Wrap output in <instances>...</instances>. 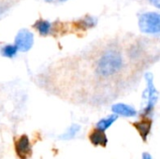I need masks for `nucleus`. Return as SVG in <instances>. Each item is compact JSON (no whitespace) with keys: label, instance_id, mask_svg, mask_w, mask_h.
Returning a JSON list of instances; mask_svg holds the SVG:
<instances>
[{"label":"nucleus","instance_id":"obj_1","mask_svg":"<svg viewBox=\"0 0 160 159\" xmlns=\"http://www.w3.org/2000/svg\"><path fill=\"white\" fill-rule=\"evenodd\" d=\"M122 67V55L114 50H109L98 59L97 64V73L103 78H108L116 74Z\"/></svg>","mask_w":160,"mask_h":159},{"label":"nucleus","instance_id":"obj_2","mask_svg":"<svg viewBox=\"0 0 160 159\" xmlns=\"http://www.w3.org/2000/svg\"><path fill=\"white\" fill-rule=\"evenodd\" d=\"M145 81L147 82V88L146 90H144L143 92V99H146V105L142 111V115L146 116L148 114H150L156 104L158 101V93L155 87L154 84V77L151 73H146L145 74Z\"/></svg>","mask_w":160,"mask_h":159},{"label":"nucleus","instance_id":"obj_3","mask_svg":"<svg viewBox=\"0 0 160 159\" xmlns=\"http://www.w3.org/2000/svg\"><path fill=\"white\" fill-rule=\"evenodd\" d=\"M139 27L146 34H158L160 31V16L158 12H145L140 16Z\"/></svg>","mask_w":160,"mask_h":159},{"label":"nucleus","instance_id":"obj_4","mask_svg":"<svg viewBox=\"0 0 160 159\" xmlns=\"http://www.w3.org/2000/svg\"><path fill=\"white\" fill-rule=\"evenodd\" d=\"M34 44V35L27 29L20 30L15 37V46L20 52L29 51Z\"/></svg>","mask_w":160,"mask_h":159},{"label":"nucleus","instance_id":"obj_5","mask_svg":"<svg viewBox=\"0 0 160 159\" xmlns=\"http://www.w3.org/2000/svg\"><path fill=\"white\" fill-rule=\"evenodd\" d=\"M15 151L21 159H26L32 153L29 139L26 135L21 136L15 143Z\"/></svg>","mask_w":160,"mask_h":159},{"label":"nucleus","instance_id":"obj_6","mask_svg":"<svg viewBox=\"0 0 160 159\" xmlns=\"http://www.w3.org/2000/svg\"><path fill=\"white\" fill-rule=\"evenodd\" d=\"M112 111L116 115H122L125 117H134L137 115L136 110L127 104L124 103H118L112 107Z\"/></svg>","mask_w":160,"mask_h":159},{"label":"nucleus","instance_id":"obj_7","mask_svg":"<svg viewBox=\"0 0 160 159\" xmlns=\"http://www.w3.org/2000/svg\"><path fill=\"white\" fill-rule=\"evenodd\" d=\"M134 127H136V129L140 133V135L142 138V140L145 142L147 140L148 135L150 134V131H151L152 121L149 120V119H143L142 121L134 123Z\"/></svg>","mask_w":160,"mask_h":159},{"label":"nucleus","instance_id":"obj_8","mask_svg":"<svg viewBox=\"0 0 160 159\" xmlns=\"http://www.w3.org/2000/svg\"><path fill=\"white\" fill-rule=\"evenodd\" d=\"M89 139H90V142L96 146L105 147L107 145V143H108V138L105 135L104 131H100V130H98V129L90 134Z\"/></svg>","mask_w":160,"mask_h":159},{"label":"nucleus","instance_id":"obj_9","mask_svg":"<svg viewBox=\"0 0 160 159\" xmlns=\"http://www.w3.org/2000/svg\"><path fill=\"white\" fill-rule=\"evenodd\" d=\"M118 116L116 114H112V115H109L108 117L106 118H103L101 119L100 121L98 122L97 124V129L98 130H100V131H105L107 130L116 120H117Z\"/></svg>","mask_w":160,"mask_h":159},{"label":"nucleus","instance_id":"obj_10","mask_svg":"<svg viewBox=\"0 0 160 159\" xmlns=\"http://www.w3.org/2000/svg\"><path fill=\"white\" fill-rule=\"evenodd\" d=\"M35 28L38 30V32L40 35L46 36L51 32L52 23L48 21H45V20H39L35 23Z\"/></svg>","mask_w":160,"mask_h":159},{"label":"nucleus","instance_id":"obj_11","mask_svg":"<svg viewBox=\"0 0 160 159\" xmlns=\"http://www.w3.org/2000/svg\"><path fill=\"white\" fill-rule=\"evenodd\" d=\"M80 129H81V127H80L79 125L74 124V125H72L70 127H68V128L67 129V131H66L64 134H62V135L60 136V139H61V140H64V141L71 140V139H73V138L79 133Z\"/></svg>","mask_w":160,"mask_h":159},{"label":"nucleus","instance_id":"obj_12","mask_svg":"<svg viewBox=\"0 0 160 159\" xmlns=\"http://www.w3.org/2000/svg\"><path fill=\"white\" fill-rule=\"evenodd\" d=\"M96 23H97V19L95 17H92V16H86V17L82 18V20H80L78 22V25L82 29L91 28V27L95 26Z\"/></svg>","mask_w":160,"mask_h":159},{"label":"nucleus","instance_id":"obj_13","mask_svg":"<svg viewBox=\"0 0 160 159\" xmlns=\"http://www.w3.org/2000/svg\"><path fill=\"white\" fill-rule=\"evenodd\" d=\"M18 49L15 45H11V44H8L5 45L2 49H1V54L5 57L8 58H12L17 54Z\"/></svg>","mask_w":160,"mask_h":159},{"label":"nucleus","instance_id":"obj_14","mask_svg":"<svg viewBox=\"0 0 160 159\" xmlns=\"http://www.w3.org/2000/svg\"><path fill=\"white\" fill-rule=\"evenodd\" d=\"M150 1V3L153 5V6H155L156 7H158V8H159L160 7V0H149Z\"/></svg>","mask_w":160,"mask_h":159},{"label":"nucleus","instance_id":"obj_15","mask_svg":"<svg viewBox=\"0 0 160 159\" xmlns=\"http://www.w3.org/2000/svg\"><path fill=\"white\" fill-rule=\"evenodd\" d=\"M142 159H152V157H151V155L149 153H143Z\"/></svg>","mask_w":160,"mask_h":159},{"label":"nucleus","instance_id":"obj_16","mask_svg":"<svg viewBox=\"0 0 160 159\" xmlns=\"http://www.w3.org/2000/svg\"><path fill=\"white\" fill-rule=\"evenodd\" d=\"M46 2H49V3H52V2H65V1H68V0H45Z\"/></svg>","mask_w":160,"mask_h":159}]
</instances>
